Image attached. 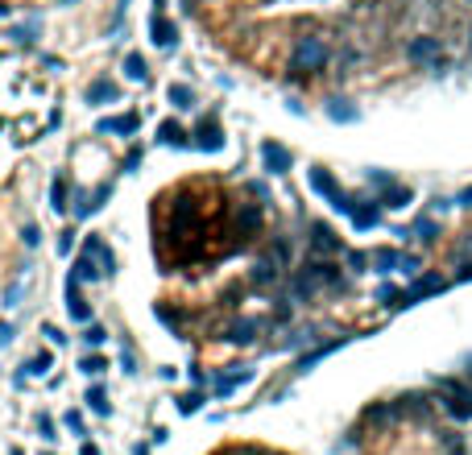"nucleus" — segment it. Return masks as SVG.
<instances>
[{"label":"nucleus","mask_w":472,"mask_h":455,"mask_svg":"<svg viewBox=\"0 0 472 455\" xmlns=\"http://www.w3.org/2000/svg\"><path fill=\"white\" fill-rule=\"evenodd\" d=\"M290 62H294V70H323V62H328V46H323L319 37H303V41L294 46Z\"/></svg>","instance_id":"nucleus-1"},{"label":"nucleus","mask_w":472,"mask_h":455,"mask_svg":"<svg viewBox=\"0 0 472 455\" xmlns=\"http://www.w3.org/2000/svg\"><path fill=\"white\" fill-rule=\"evenodd\" d=\"M440 394H444V406H448L452 418H472V389H469V385H460V381H444Z\"/></svg>","instance_id":"nucleus-2"},{"label":"nucleus","mask_w":472,"mask_h":455,"mask_svg":"<svg viewBox=\"0 0 472 455\" xmlns=\"http://www.w3.org/2000/svg\"><path fill=\"white\" fill-rule=\"evenodd\" d=\"M311 186H315L319 195H328V199H332V203H336L340 211H348V215H352V203H348V195L340 191V182H336V178H332L328 170H311Z\"/></svg>","instance_id":"nucleus-3"},{"label":"nucleus","mask_w":472,"mask_h":455,"mask_svg":"<svg viewBox=\"0 0 472 455\" xmlns=\"http://www.w3.org/2000/svg\"><path fill=\"white\" fill-rule=\"evenodd\" d=\"M410 58H415V62H435V66L444 62V54H440V41H435V37H419V41L410 46Z\"/></svg>","instance_id":"nucleus-4"},{"label":"nucleus","mask_w":472,"mask_h":455,"mask_svg":"<svg viewBox=\"0 0 472 455\" xmlns=\"http://www.w3.org/2000/svg\"><path fill=\"white\" fill-rule=\"evenodd\" d=\"M261 157H265V166H270L274 174H286V170H290V153H286L282 145H274V141L261 145Z\"/></svg>","instance_id":"nucleus-5"},{"label":"nucleus","mask_w":472,"mask_h":455,"mask_svg":"<svg viewBox=\"0 0 472 455\" xmlns=\"http://www.w3.org/2000/svg\"><path fill=\"white\" fill-rule=\"evenodd\" d=\"M149 33H153V46H174V25L162 17V12H153V21H149Z\"/></svg>","instance_id":"nucleus-6"},{"label":"nucleus","mask_w":472,"mask_h":455,"mask_svg":"<svg viewBox=\"0 0 472 455\" xmlns=\"http://www.w3.org/2000/svg\"><path fill=\"white\" fill-rule=\"evenodd\" d=\"M373 261H377L381 269H394V265H402V269H419V261H415V257H402V253H394V249H377V253H373Z\"/></svg>","instance_id":"nucleus-7"},{"label":"nucleus","mask_w":472,"mask_h":455,"mask_svg":"<svg viewBox=\"0 0 472 455\" xmlns=\"http://www.w3.org/2000/svg\"><path fill=\"white\" fill-rule=\"evenodd\" d=\"M440 290H444V278H423V282H415V286L406 290V307L419 302V298H427V294H440Z\"/></svg>","instance_id":"nucleus-8"},{"label":"nucleus","mask_w":472,"mask_h":455,"mask_svg":"<svg viewBox=\"0 0 472 455\" xmlns=\"http://www.w3.org/2000/svg\"><path fill=\"white\" fill-rule=\"evenodd\" d=\"M75 282H79V278H70V282H66V302H70V315H75L79 323H87V315H91V311H87V302L79 298V286H75Z\"/></svg>","instance_id":"nucleus-9"},{"label":"nucleus","mask_w":472,"mask_h":455,"mask_svg":"<svg viewBox=\"0 0 472 455\" xmlns=\"http://www.w3.org/2000/svg\"><path fill=\"white\" fill-rule=\"evenodd\" d=\"M100 128L104 133H137V116H108V120H100Z\"/></svg>","instance_id":"nucleus-10"},{"label":"nucleus","mask_w":472,"mask_h":455,"mask_svg":"<svg viewBox=\"0 0 472 455\" xmlns=\"http://www.w3.org/2000/svg\"><path fill=\"white\" fill-rule=\"evenodd\" d=\"M315 249H319V253H336V249H340V236L319 224V228H315Z\"/></svg>","instance_id":"nucleus-11"},{"label":"nucleus","mask_w":472,"mask_h":455,"mask_svg":"<svg viewBox=\"0 0 472 455\" xmlns=\"http://www.w3.org/2000/svg\"><path fill=\"white\" fill-rule=\"evenodd\" d=\"M199 145H203V149H207V153H216V149H220V145H224V137H220V133H216V124H203V133H199Z\"/></svg>","instance_id":"nucleus-12"},{"label":"nucleus","mask_w":472,"mask_h":455,"mask_svg":"<svg viewBox=\"0 0 472 455\" xmlns=\"http://www.w3.org/2000/svg\"><path fill=\"white\" fill-rule=\"evenodd\" d=\"M87 99H91V104H100V99H116V87H112V83H91V87H87Z\"/></svg>","instance_id":"nucleus-13"},{"label":"nucleus","mask_w":472,"mask_h":455,"mask_svg":"<svg viewBox=\"0 0 472 455\" xmlns=\"http://www.w3.org/2000/svg\"><path fill=\"white\" fill-rule=\"evenodd\" d=\"M352 224L357 228H373L377 224V207H352Z\"/></svg>","instance_id":"nucleus-14"},{"label":"nucleus","mask_w":472,"mask_h":455,"mask_svg":"<svg viewBox=\"0 0 472 455\" xmlns=\"http://www.w3.org/2000/svg\"><path fill=\"white\" fill-rule=\"evenodd\" d=\"M240 228H245V232H253V228H261V207H257V203H249V207L240 211Z\"/></svg>","instance_id":"nucleus-15"},{"label":"nucleus","mask_w":472,"mask_h":455,"mask_svg":"<svg viewBox=\"0 0 472 455\" xmlns=\"http://www.w3.org/2000/svg\"><path fill=\"white\" fill-rule=\"evenodd\" d=\"M91 253H95V249L87 244V253L75 261V278H95V261H91Z\"/></svg>","instance_id":"nucleus-16"},{"label":"nucleus","mask_w":472,"mask_h":455,"mask_svg":"<svg viewBox=\"0 0 472 455\" xmlns=\"http://www.w3.org/2000/svg\"><path fill=\"white\" fill-rule=\"evenodd\" d=\"M50 207H54V211L66 207V182H62V178H54V186H50Z\"/></svg>","instance_id":"nucleus-17"},{"label":"nucleus","mask_w":472,"mask_h":455,"mask_svg":"<svg viewBox=\"0 0 472 455\" xmlns=\"http://www.w3.org/2000/svg\"><path fill=\"white\" fill-rule=\"evenodd\" d=\"M274 278H278V269H274V261H261V265L253 269V282H257V286H270Z\"/></svg>","instance_id":"nucleus-18"},{"label":"nucleus","mask_w":472,"mask_h":455,"mask_svg":"<svg viewBox=\"0 0 472 455\" xmlns=\"http://www.w3.org/2000/svg\"><path fill=\"white\" fill-rule=\"evenodd\" d=\"M245 381H249V369H240V373H232V377H220V385H216V389H220V394H232V389H236V385H245Z\"/></svg>","instance_id":"nucleus-19"},{"label":"nucleus","mask_w":472,"mask_h":455,"mask_svg":"<svg viewBox=\"0 0 472 455\" xmlns=\"http://www.w3.org/2000/svg\"><path fill=\"white\" fill-rule=\"evenodd\" d=\"M124 70H129V79H145V58L141 54H129L124 58Z\"/></svg>","instance_id":"nucleus-20"},{"label":"nucleus","mask_w":472,"mask_h":455,"mask_svg":"<svg viewBox=\"0 0 472 455\" xmlns=\"http://www.w3.org/2000/svg\"><path fill=\"white\" fill-rule=\"evenodd\" d=\"M158 133H162V141H166V145H182V128H178L174 120H166Z\"/></svg>","instance_id":"nucleus-21"},{"label":"nucleus","mask_w":472,"mask_h":455,"mask_svg":"<svg viewBox=\"0 0 472 455\" xmlns=\"http://www.w3.org/2000/svg\"><path fill=\"white\" fill-rule=\"evenodd\" d=\"M170 104H174V108H191V91H187L182 83H174V87H170Z\"/></svg>","instance_id":"nucleus-22"},{"label":"nucleus","mask_w":472,"mask_h":455,"mask_svg":"<svg viewBox=\"0 0 472 455\" xmlns=\"http://www.w3.org/2000/svg\"><path fill=\"white\" fill-rule=\"evenodd\" d=\"M199 406H203V394H182V398H178V410H182V414H195Z\"/></svg>","instance_id":"nucleus-23"},{"label":"nucleus","mask_w":472,"mask_h":455,"mask_svg":"<svg viewBox=\"0 0 472 455\" xmlns=\"http://www.w3.org/2000/svg\"><path fill=\"white\" fill-rule=\"evenodd\" d=\"M270 257H274V265H286V261H290V244H286V240H274Z\"/></svg>","instance_id":"nucleus-24"},{"label":"nucleus","mask_w":472,"mask_h":455,"mask_svg":"<svg viewBox=\"0 0 472 455\" xmlns=\"http://www.w3.org/2000/svg\"><path fill=\"white\" fill-rule=\"evenodd\" d=\"M87 402H91V410H95V414H108V398H104V389H100V385L87 394Z\"/></svg>","instance_id":"nucleus-25"},{"label":"nucleus","mask_w":472,"mask_h":455,"mask_svg":"<svg viewBox=\"0 0 472 455\" xmlns=\"http://www.w3.org/2000/svg\"><path fill=\"white\" fill-rule=\"evenodd\" d=\"M253 331H257L253 323H240V327H236V331H232L228 340H236V344H245V340H253Z\"/></svg>","instance_id":"nucleus-26"},{"label":"nucleus","mask_w":472,"mask_h":455,"mask_svg":"<svg viewBox=\"0 0 472 455\" xmlns=\"http://www.w3.org/2000/svg\"><path fill=\"white\" fill-rule=\"evenodd\" d=\"M104 369H108L104 356H87V360H83V373H87V377H91V373H104Z\"/></svg>","instance_id":"nucleus-27"},{"label":"nucleus","mask_w":472,"mask_h":455,"mask_svg":"<svg viewBox=\"0 0 472 455\" xmlns=\"http://www.w3.org/2000/svg\"><path fill=\"white\" fill-rule=\"evenodd\" d=\"M46 369H50V356H33V360H29V373H37V377H41Z\"/></svg>","instance_id":"nucleus-28"},{"label":"nucleus","mask_w":472,"mask_h":455,"mask_svg":"<svg viewBox=\"0 0 472 455\" xmlns=\"http://www.w3.org/2000/svg\"><path fill=\"white\" fill-rule=\"evenodd\" d=\"M87 340H91V344H104L108 336H104V327H100V323H91V327H87Z\"/></svg>","instance_id":"nucleus-29"},{"label":"nucleus","mask_w":472,"mask_h":455,"mask_svg":"<svg viewBox=\"0 0 472 455\" xmlns=\"http://www.w3.org/2000/svg\"><path fill=\"white\" fill-rule=\"evenodd\" d=\"M58 253H62V257L70 253V232H62V236H58Z\"/></svg>","instance_id":"nucleus-30"},{"label":"nucleus","mask_w":472,"mask_h":455,"mask_svg":"<svg viewBox=\"0 0 472 455\" xmlns=\"http://www.w3.org/2000/svg\"><path fill=\"white\" fill-rule=\"evenodd\" d=\"M79 455H100V447H95V443H83V447H79Z\"/></svg>","instance_id":"nucleus-31"},{"label":"nucleus","mask_w":472,"mask_h":455,"mask_svg":"<svg viewBox=\"0 0 472 455\" xmlns=\"http://www.w3.org/2000/svg\"><path fill=\"white\" fill-rule=\"evenodd\" d=\"M460 203H469V207H472V191H464V195H460Z\"/></svg>","instance_id":"nucleus-32"},{"label":"nucleus","mask_w":472,"mask_h":455,"mask_svg":"<svg viewBox=\"0 0 472 455\" xmlns=\"http://www.w3.org/2000/svg\"><path fill=\"white\" fill-rule=\"evenodd\" d=\"M133 455H149V452H145V447H137V452H133Z\"/></svg>","instance_id":"nucleus-33"}]
</instances>
